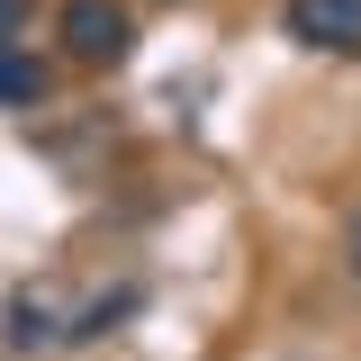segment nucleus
Instances as JSON below:
<instances>
[{
  "instance_id": "f03ea898",
  "label": "nucleus",
  "mask_w": 361,
  "mask_h": 361,
  "mask_svg": "<svg viewBox=\"0 0 361 361\" xmlns=\"http://www.w3.org/2000/svg\"><path fill=\"white\" fill-rule=\"evenodd\" d=\"M280 27L307 54H361V0H289Z\"/></svg>"
},
{
  "instance_id": "f257e3e1",
  "label": "nucleus",
  "mask_w": 361,
  "mask_h": 361,
  "mask_svg": "<svg viewBox=\"0 0 361 361\" xmlns=\"http://www.w3.org/2000/svg\"><path fill=\"white\" fill-rule=\"evenodd\" d=\"M63 54L73 63H90V73H109V63H127L135 54V18L118 9V0H63Z\"/></svg>"
},
{
  "instance_id": "39448f33",
  "label": "nucleus",
  "mask_w": 361,
  "mask_h": 361,
  "mask_svg": "<svg viewBox=\"0 0 361 361\" xmlns=\"http://www.w3.org/2000/svg\"><path fill=\"white\" fill-rule=\"evenodd\" d=\"M343 262H353V280H361V208H353V226H343Z\"/></svg>"
},
{
  "instance_id": "20e7f679",
  "label": "nucleus",
  "mask_w": 361,
  "mask_h": 361,
  "mask_svg": "<svg viewBox=\"0 0 361 361\" xmlns=\"http://www.w3.org/2000/svg\"><path fill=\"white\" fill-rule=\"evenodd\" d=\"M37 343H54V307L27 289V298L9 307V353H37Z\"/></svg>"
},
{
  "instance_id": "423d86ee",
  "label": "nucleus",
  "mask_w": 361,
  "mask_h": 361,
  "mask_svg": "<svg viewBox=\"0 0 361 361\" xmlns=\"http://www.w3.org/2000/svg\"><path fill=\"white\" fill-rule=\"evenodd\" d=\"M18 18H27V0H0V37H18Z\"/></svg>"
},
{
  "instance_id": "7ed1b4c3",
  "label": "nucleus",
  "mask_w": 361,
  "mask_h": 361,
  "mask_svg": "<svg viewBox=\"0 0 361 361\" xmlns=\"http://www.w3.org/2000/svg\"><path fill=\"white\" fill-rule=\"evenodd\" d=\"M37 99H45V63L0 37V109H37Z\"/></svg>"
}]
</instances>
